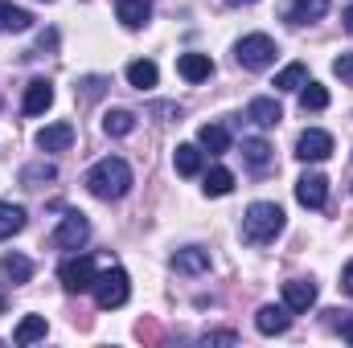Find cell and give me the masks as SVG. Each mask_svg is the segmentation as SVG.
<instances>
[{
    "label": "cell",
    "instance_id": "6da1fadb",
    "mask_svg": "<svg viewBox=\"0 0 353 348\" xmlns=\"http://www.w3.org/2000/svg\"><path fill=\"white\" fill-rule=\"evenodd\" d=\"M87 188L99 201H119V197H128V188H132V168H128V160L103 156V160L87 173Z\"/></svg>",
    "mask_w": 353,
    "mask_h": 348
},
{
    "label": "cell",
    "instance_id": "7a4b0ae2",
    "mask_svg": "<svg viewBox=\"0 0 353 348\" xmlns=\"http://www.w3.org/2000/svg\"><path fill=\"white\" fill-rule=\"evenodd\" d=\"M279 230H283V209H279L275 201H255V205L243 213V238H247L251 246L271 242Z\"/></svg>",
    "mask_w": 353,
    "mask_h": 348
},
{
    "label": "cell",
    "instance_id": "3957f363",
    "mask_svg": "<svg viewBox=\"0 0 353 348\" xmlns=\"http://www.w3.org/2000/svg\"><path fill=\"white\" fill-rule=\"evenodd\" d=\"M128 295H132V283H128V270H123V266H111V270H103V274L94 279V303H99L103 312L123 307Z\"/></svg>",
    "mask_w": 353,
    "mask_h": 348
},
{
    "label": "cell",
    "instance_id": "277c9868",
    "mask_svg": "<svg viewBox=\"0 0 353 348\" xmlns=\"http://www.w3.org/2000/svg\"><path fill=\"white\" fill-rule=\"evenodd\" d=\"M275 41L267 37V33H247L239 45H234V58H239V66L243 70H267L271 62H275Z\"/></svg>",
    "mask_w": 353,
    "mask_h": 348
},
{
    "label": "cell",
    "instance_id": "5b68a950",
    "mask_svg": "<svg viewBox=\"0 0 353 348\" xmlns=\"http://www.w3.org/2000/svg\"><path fill=\"white\" fill-rule=\"evenodd\" d=\"M58 279H62V287L70 291V295H83V291H94V279H99V270H94V259H66L58 266Z\"/></svg>",
    "mask_w": 353,
    "mask_h": 348
},
{
    "label": "cell",
    "instance_id": "8992f818",
    "mask_svg": "<svg viewBox=\"0 0 353 348\" xmlns=\"http://www.w3.org/2000/svg\"><path fill=\"white\" fill-rule=\"evenodd\" d=\"M296 156H300L304 164H321V160H329V156H333V135L321 131V127H308V131L296 140Z\"/></svg>",
    "mask_w": 353,
    "mask_h": 348
},
{
    "label": "cell",
    "instance_id": "52a82bcc",
    "mask_svg": "<svg viewBox=\"0 0 353 348\" xmlns=\"http://www.w3.org/2000/svg\"><path fill=\"white\" fill-rule=\"evenodd\" d=\"M87 238H90V221L83 213H66L62 226L54 230V246H58V250H79Z\"/></svg>",
    "mask_w": 353,
    "mask_h": 348
},
{
    "label": "cell",
    "instance_id": "ba28073f",
    "mask_svg": "<svg viewBox=\"0 0 353 348\" xmlns=\"http://www.w3.org/2000/svg\"><path fill=\"white\" fill-rule=\"evenodd\" d=\"M296 201H300L304 209H325V201H329V180L321 173H304L296 180Z\"/></svg>",
    "mask_w": 353,
    "mask_h": 348
},
{
    "label": "cell",
    "instance_id": "9c48e42d",
    "mask_svg": "<svg viewBox=\"0 0 353 348\" xmlns=\"http://www.w3.org/2000/svg\"><path fill=\"white\" fill-rule=\"evenodd\" d=\"M312 303H316V283H308V279L283 283V307L288 312H308Z\"/></svg>",
    "mask_w": 353,
    "mask_h": 348
},
{
    "label": "cell",
    "instance_id": "30bf717a",
    "mask_svg": "<svg viewBox=\"0 0 353 348\" xmlns=\"http://www.w3.org/2000/svg\"><path fill=\"white\" fill-rule=\"evenodd\" d=\"M255 328H259L263 336H283V332L292 328V312L267 303V307H259V316H255Z\"/></svg>",
    "mask_w": 353,
    "mask_h": 348
},
{
    "label": "cell",
    "instance_id": "8fae6325",
    "mask_svg": "<svg viewBox=\"0 0 353 348\" xmlns=\"http://www.w3.org/2000/svg\"><path fill=\"white\" fill-rule=\"evenodd\" d=\"M176 74L185 83H205L214 74V62H210V54H181L176 58Z\"/></svg>",
    "mask_w": 353,
    "mask_h": 348
},
{
    "label": "cell",
    "instance_id": "7c38bea8",
    "mask_svg": "<svg viewBox=\"0 0 353 348\" xmlns=\"http://www.w3.org/2000/svg\"><path fill=\"white\" fill-rule=\"evenodd\" d=\"M70 144H74V127L70 123H50V127L37 131V148L41 152H66Z\"/></svg>",
    "mask_w": 353,
    "mask_h": 348
},
{
    "label": "cell",
    "instance_id": "4fadbf2b",
    "mask_svg": "<svg viewBox=\"0 0 353 348\" xmlns=\"http://www.w3.org/2000/svg\"><path fill=\"white\" fill-rule=\"evenodd\" d=\"M50 102H54V87L46 83V78H33L29 87H25V115H41V111H50Z\"/></svg>",
    "mask_w": 353,
    "mask_h": 348
},
{
    "label": "cell",
    "instance_id": "5bb4252c",
    "mask_svg": "<svg viewBox=\"0 0 353 348\" xmlns=\"http://www.w3.org/2000/svg\"><path fill=\"white\" fill-rule=\"evenodd\" d=\"M115 17L123 21V29H140V25H148L152 4H148V0H119V4H115Z\"/></svg>",
    "mask_w": 353,
    "mask_h": 348
},
{
    "label": "cell",
    "instance_id": "9a60e30c",
    "mask_svg": "<svg viewBox=\"0 0 353 348\" xmlns=\"http://www.w3.org/2000/svg\"><path fill=\"white\" fill-rule=\"evenodd\" d=\"M329 12V0H292L288 4V21L292 25H312Z\"/></svg>",
    "mask_w": 353,
    "mask_h": 348
},
{
    "label": "cell",
    "instance_id": "2e32d148",
    "mask_svg": "<svg viewBox=\"0 0 353 348\" xmlns=\"http://www.w3.org/2000/svg\"><path fill=\"white\" fill-rule=\"evenodd\" d=\"M173 270H181V274H201V270H210V250H197V246L176 250L173 254Z\"/></svg>",
    "mask_w": 353,
    "mask_h": 348
},
{
    "label": "cell",
    "instance_id": "e0dca14e",
    "mask_svg": "<svg viewBox=\"0 0 353 348\" xmlns=\"http://www.w3.org/2000/svg\"><path fill=\"white\" fill-rule=\"evenodd\" d=\"M247 119L259 123V127H275V123L283 119V111H279L275 98H251V102H247Z\"/></svg>",
    "mask_w": 353,
    "mask_h": 348
},
{
    "label": "cell",
    "instance_id": "ac0fdd59",
    "mask_svg": "<svg viewBox=\"0 0 353 348\" xmlns=\"http://www.w3.org/2000/svg\"><path fill=\"white\" fill-rule=\"evenodd\" d=\"M157 78H161V70H157V62H148V58H136V62L128 66V83L136 90H152Z\"/></svg>",
    "mask_w": 353,
    "mask_h": 348
},
{
    "label": "cell",
    "instance_id": "d6986e66",
    "mask_svg": "<svg viewBox=\"0 0 353 348\" xmlns=\"http://www.w3.org/2000/svg\"><path fill=\"white\" fill-rule=\"evenodd\" d=\"M197 144H201L205 152H214V156H222V152L230 148V131H226L222 123H205V127L197 131Z\"/></svg>",
    "mask_w": 353,
    "mask_h": 348
},
{
    "label": "cell",
    "instance_id": "ffe728a7",
    "mask_svg": "<svg viewBox=\"0 0 353 348\" xmlns=\"http://www.w3.org/2000/svg\"><path fill=\"white\" fill-rule=\"evenodd\" d=\"M173 164L181 176H197L201 168H205V156H201V148H193V144H181L173 152Z\"/></svg>",
    "mask_w": 353,
    "mask_h": 348
},
{
    "label": "cell",
    "instance_id": "44dd1931",
    "mask_svg": "<svg viewBox=\"0 0 353 348\" xmlns=\"http://www.w3.org/2000/svg\"><path fill=\"white\" fill-rule=\"evenodd\" d=\"M46 332H50V324H46V316H25V320L17 324V332H12V340H17V345H33V340H46Z\"/></svg>",
    "mask_w": 353,
    "mask_h": 348
},
{
    "label": "cell",
    "instance_id": "7402d4cb",
    "mask_svg": "<svg viewBox=\"0 0 353 348\" xmlns=\"http://www.w3.org/2000/svg\"><path fill=\"white\" fill-rule=\"evenodd\" d=\"M21 230H25V209L12 205V201H0V242L21 234Z\"/></svg>",
    "mask_w": 353,
    "mask_h": 348
},
{
    "label": "cell",
    "instance_id": "603a6c76",
    "mask_svg": "<svg viewBox=\"0 0 353 348\" xmlns=\"http://www.w3.org/2000/svg\"><path fill=\"white\" fill-rule=\"evenodd\" d=\"M29 25H33V17H29L25 8L4 4V0H0V33H25Z\"/></svg>",
    "mask_w": 353,
    "mask_h": 348
},
{
    "label": "cell",
    "instance_id": "cb8c5ba5",
    "mask_svg": "<svg viewBox=\"0 0 353 348\" xmlns=\"http://www.w3.org/2000/svg\"><path fill=\"white\" fill-rule=\"evenodd\" d=\"M0 270L12 279V287H21V283L33 279V262L25 259V254H4V259H0Z\"/></svg>",
    "mask_w": 353,
    "mask_h": 348
},
{
    "label": "cell",
    "instance_id": "d4e9b609",
    "mask_svg": "<svg viewBox=\"0 0 353 348\" xmlns=\"http://www.w3.org/2000/svg\"><path fill=\"white\" fill-rule=\"evenodd\" d=\"M103 131H107V135H132V131H136V115L123 111V107H119V111H107V115H103Z\"/></svg>",
    "mask_w": 353,
    "mask_h": 348
},
{
    "label": "cell",
    "instance_id": "484cf974",
    "mask_svg": "<svg viewBox=\"0 0 353 348\" xmlns=\"http://www.w3.org/2000/svg\"><path fill=\"white\" fill-rule=\"evenodd\" d=\"M304 83H308V66L304 62H292V66H283L275 74V90H300Z\"/></svg>",
    "mask_w": 353,
    "mask_h": 348
},
{
    "label": "cell",
    "instance_id": "4316f807",
    "mask_svg": "<svg viewBox=\"0 0 353 348\" xmlns=\"http://www.w3.org/2000/svg\"><path fill=\"white\" fill-rule=\"evenodd\" d=\"M230 188H234V173L230 168H210L205 173V193L210 197H226Z\"/></svg>",
    "mask_w": 353,
    "mask_h": 348
},
{
    "label": "cell",
    "instance_id": "83f0119b",
    "mask_svg": "<svg viewBox=\"0 0 353 348\" xmlns=\"http://www.w3.org/2000/svg\"><path fill=\"white\" fill-rule=\"evenodd\" d=\"M300 107H304V111H325V107H329V90L321 87V83H304Z\"/></svg>",
    "mask_w": 353,
    "mask_h": 348
},
{
    "label": "cell",
    "instance_id": "f1b7e54d",
    "mask_svg": "<svg viewBox=\"0 0 353 348\" xmlns=\"http://www.w3.org/2000/svg\"><path fill=\"white\" fill-rule=\"evenodd\" d=\"M21 180H25L29 188H37V184H46V180H58V168H54L50 160H37V164H29V168L21 173Z\"/></svg>",
    "mask_w": 353,
    "mask_h": 348
},
{
    "label": "cell",
    "instance_id": "f546056e",
    "mask_svg": "<svg viewBox=\"0 0 353 348\" xmlns=\"http://www.w3.org/2000/svg\"><path fill=\"white\" fill-rule=\"evenodd\" d=\"M243 156H247V164L267 168V160H271V144H267V140H243Z\"/></svg>",
    "mask_w": 353,
    "mask_h": 348
},
{
    "label": "cell",
    "instance_id": "4dcf8cb0",
    "mask_svg": "<svg viewBox=\"0 0 353 348\" xmlns=\"http://www.w3.org/2000/svg\"><path fill=\"white\" fill-rule=\"evenodd\" d=\"M333 74H337L345 87H353V54H341V58H333Z\"/></svg>",
    "mask_w": 353,
    "mask_h": 348
},
{
    "label": "cell",
    "instance_id": "1f68e13d",
    "mask_svg": "<svg viewBox=\"0 0 353 348\" xmlns=\"http://www.w3.org/2000/svg\"><path fill=\"white\" fill-rule=\"evenodd\" d=\"M341 287H345V291H350V295H353V262H350V266H345V274H341Z\"/></svg>",
    "mask_w": 353,
    "mask_h": 348
},
{
    "label": "cell",
    "instance_id": "d6a6232c",
    "mask_svg": "<svg viewBox=\"0 0 353 348\" xmlns=\"http://www.w3.org/2000/svg\"><path fill=\"white\" fill-rule=\"evenodd\" d=\"M341 21H345V33H353V4L345 8V12H341Z\"/></svg>",
    "mask_w": 353,
    "mask_h": 348
},
{
    "label": "cell",
    "instance_id": "836d02e7",
    "mask_svg": "<svg viewBox=\"0 0 353 348\" xmlns=\"http://www.w3.org/2000/svg\"><path fill=\"white\" fill-rule=\"evenodd\" d=\"M341 336H345V340L353 345V320H345V324H341Z\"/></svg>",
    "mask_w": 353,
    "mask_h": 348
},
{
    "label": "cell",
    "instance_id": "e575fe53",
    "mask_svg": "<svg viewBox=\"0 0 353 348\" xmlns=\"http://www.w3.org/2000/svg\"><path fill=\"white\" fill-rule=\"evenodd\" d=\"M226 4H234V8H239V4H255V0H226Z\"/></svg>",
    "mask_w": 353,
    "mask_h": 348
},
{
    "label": "cell",
    "instance_id": "d590c367",
    "mask_svg": "<svg viewBox=\"0 0 353 348\" xmlns=\"http://www.w3.org/2000/svg\"><path fill=\"white\" fill-rule=\"evenodd\" d=\"M0 312H4V299H0Z\"/></svg>",
    "mask_w": 353,
    "mask_h": 348
}]
</instances>
